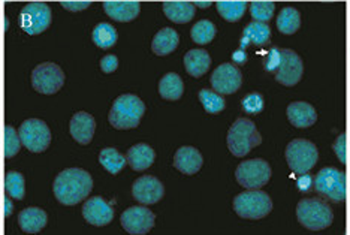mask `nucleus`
<instances>
[{
    "instance_id": "a211bd4d",
    "label": "nucleus",
    "mask_w": 350,
    "mask_h": 235,
    "mask_svg": "<svg viewBox=\"0 0 350 235\" xmlns=\"http://www.w3.org/2000/svg\"><path fill=\"white\" fill-rule=\"evenodd\" d=\"M202 154L195 147H181L174 156V167L186 176H193L202 168Z\"/></svg>"
},
{
    "instance_id": "79ce46f5",
    "label": "nucleus",
    "mask_w": 350,
    "mask_h": 235,
    "mask_svg": "<svg viewBox=\"0 0 350 235\" xmlns=\"http://www.w3.org/2000/svg\"><path fill=\"white\" fill-rule=\"evenodd\" d=\"M314 186V180L313 177L310 174H301L298 178H297V187L299 192H310L312 191V187Z\"/></svg>"
},
{
    "instance_id": "ea45409f",
    "label": "nucleus",
    "mask_w": 350,
    "mask_h": 235,
    "mask_svg": "<svg viewBox=\"0 0 350 235\" xmlns=\"http://www.w3.org/2000/svg\"><path fill=\"white\" fill-rule=\"evenodd\" d=\"M118 68V59L114 54H108V56L102 57L100 60V69L105 74H113L114 70Z\"/></svg>"
},
{
    "instance_id": "412c9836",
    "label": "nucleus",
    "mask_w": 350,
    "mask_h": 235,
    "mask_svg": "<svg viewBox=\"0 0 350 235\" xmlns=\"http://www.w3.org/2000/svg\"><path fill=\"white\" fill-rule=\"evenodd\" d=\"M46 221H49L46 213L42 208L38 207H29L23 210L18 216L20 228L26 234H36L42 231L46 226Z\"/></svg>"
},
{
    "instance_id": "423d86ee",
    "label": "nucleus",
    "mask_w": 350,
    "mask_h": 235,
    "mask_svg": "<svg viewBox=\"0 0 350 235\" xmlns=\"http://www.w3.org/2000/svg\"><path fill=\"white\" fill-rule=\"evenodd\" d=\"M286 161L288 165L292 169L293 174H306L312 169L317 159H319V153L313 143H310L308 139L297 138L291 141L286 147Z\"/></svg>"
},
{
    "instance_id": "f8f14e48",
    "label": "nucleus",
    "mask_w": 350,
    "mask_h": 235,
    "mask_svg": "<svg viewBox=\"0 0 350 235\" xmlns=\"http://www.w3.org/2000/svg\"><path fill=\"white\" fill-rule=\"evenodd\" d=\"M302 72H304V66H302V60L298 54L293 50L282 49L280 64L275 70V80L286 87H292L299 83Z\"/></svg>"
},
{
    "instance_id": "1a4fd4ad",
    "label": "nucleus",
    "mask_w": 350,
    "mask_h": 235,
    "mask_svg": "<svg viewBox=\"0 0 350 235\" xmlns=\"http://www.w3.org/2000/svg\"><path fill=\"white\" fill-rule=\"evenodd\" d=\"M18 135L23 146L31 153H42L50 147L51 132L46 123L39 119H27L21 123Z\"/></svg>"
},
{
    "instance_id": "aec40b11",
    "label": "nucleus",
    "mask_w": 350,
    "mask_h": 235,
    "mask_svg": "<svg viewBox=\"0 0 350 235\" xmlns=\"http://www.w3.org/2000/svg\"><path fill=\"white\" fill-rule=\"evenodd\" d=\"M288 119L298 129L313 126L317 120V114L313 105L307 102H292L288 107Z\"/></svg>"
},
{
    "instance_id": "c9c22d12",
    "label": "nucleus",
    "mask_w": 350,
    "mask_h": 235,
    "mask_svg": "<svg viewBox=\"0 0 350 235\" xmlns=\"http://www.w3.org/2000/svg\"><path fill=\"white\" fill-rule=\"evenodd\" d=\"M21 139L12 126L5 128V158H14L15 154L20 152Z\"/></svg>"
},
{
    "instance_id": "20e7f679",
    "label": "nucleus",
    "mask_w": 350,
    "mask_h": 235,
    "mask_svg": "<svg viewBox=\"0 0 350 235\" xmlns=\"http://www.w3.org/2000/svg\"><path fill=\"white\" fill-rule=\"evenodd\" d=\"M298 222L310 231H322L331 226L334 213L331 207L319 198H307L297 206Z\"/></svg>"
},
{
    "instance_id": "37998d69",
    "label": "nucleus",
    "mask_w": 350,
    "mask_h": 235,
    "mask_svg": "<svg viewBox=\"0 0 350 235\" xmlns=\"http://www.w3.org/2000/svg\"><path fill=\"white\" fill-rule=\"evenodd\" d=\"M232 60H234V64H237V65H244L245 61H247V54H245V51L241 50V49L237 50L232 54Z\"/></svg>"
},
{
    "instance_id": "dca6fc26",
    "label": "nucleus",
    "mask_w": 350,
    "mask_h": 235,
    "mask_svg": "<svg viewBox=\"0 0 350 235\" xmlns=\"http://www.w3.org/2000/svg\"><path fill=\"white\" fill-rule=\"evenodd\" d=\"M83 217L93 226H107L114 219V210L103 198L94 197L84 202Z\"/></svg>"
},
{
    "instance_id": "4be33fe9",
    "label": "nucleus",
    "mask_w": 350,
    "mask_h": 235,
    "mask_svg": "<svg viewBox=\"0 0 350 235\" xmlns=\"http://www.w3.org/2000/svg\"><path fill=\"white\" fill-rule=\"evenodd\" d=\"M269 38H271V29L265 23H256L253 21L250 25L245 26L243 38L240 42V49L245 50L250 44H254L258 46H262L268 44Z\"/></svg>"
},
{
    "instance_id": "6ab92c4d",
    "label": "nucleus",
    "mask_w": 350,
    "mask_h": 235,
    "mask_svg": "<svg viewBox=\"0 0 350 235\" xmlns=\"http://www.w3.org/2000/svg\"><path fill=\"white\" fill-rule=\"evenodd\" d=\"M103 11L107 12L109 18L118 23H127L135 20L139 15L141 5L135 0H124V2H114V0H108L103 2Z\"/></svg>"
},
{
    "instance_id": "f3484780",
    "label": "nucleus",
    "mask_w": 350,
    "mask_h": 235,
    "mask_svg": "<svg viewBox=\"0 0 350 235\" xmlns=\"http://www.w3.org/2000/svg\"><path fill=\"white\" fill-rule=\"evenodd\" d=\"M94 129H96V122H94L93 115H90L89 113L79 111L70 119V135H72V138L79 144H90L94 135Z\"/></svg>"
},
{
    "instance_id": "58836bf2",
    "label": "nucleus",
    "mask_w": 350,
    "mask_h": 235,
    "mask_svg": "<svg viewBox=\"0 0 350 235\" xmlns=\"http://www.w3.org/2000/svg\"><path fill=\"white\" fill-rule=\"evenodd\" d=\"M334 152H336L337 158L341 163H346V134H340V137L336 139V143L332 146Z\"/></svg>"
},
{
    "instance_id": "c85d7f7f",
    "label": "nucleus",
    "mask_w": 350,
    "mask_h": 235,
    "mask_svg": "<svg viewBox=\"0 0 350 235\" xmlns=\"http://www.w3.org/2000/svg\"><path fill=\"white\" fill-rule=\"evenodd\" d=\"M301 26V15L295 8H284L278 14L277 18V29L283 35H293Z\"/></svg>"
},
{
    "instance_id": "72a5a7b5",
    "label": "nucleus",
    "mask_w": 350,
    "mask_h": 235,
    "mask_svg": "<svg viewBox=\"0 0 350 235\" xmlns=\"http://www.w3.org/2000/svg\"><path fill=\"white\" fill-rule=\"evenodd\" d=\"M198 98H200L201 104L205 108V111L210 114H217L220 111H224L226 107V102H225L224 96H220L219 93L208 90V89H202L200 92V95H198Z\"/></svg>"
},
{
    "instance_id": "4c0bfd02",
    "label": "nucleus",
    "mask_w": 350,
    "mask_h": 235,
    "mask_svg": "<svg viewBox=\"0 0 350 235\" xmlns=\"http://www.w3.org/2000/svg\"><path fill=\"white\" fill-rule=\"evenodd\" d=\"M278 64H280V49H271L265 60V69L268 72H275Z\"/></svg>"
},
{
    "instance_id": "c756f323",
    "label": "nucleus",
    "mask_w": 350,
    "mask_h": 235,
    "mask_svg": "<svg viewBox=\"0 0 350 235\" xmlns=\"http://www.w3.org/2000/svg\"><path fill=\"white\" fill-rule=\"evenodd\" d=\"M99 162H100V165L109 172V174L116 176L124 168L127 161L120 152H117L116 148L109 147V148H103V150L100 152Z\"/></svg>"
},
{
    "instance_id": "393cba45",
    "label": "nucleus",
    "mask_w": 350,
    "mask_h": 235,
    "mask_svg": "<svg viewBox=\"0 0 350 235\" xmlns=\"http://www.w3.org/2000/svg\"><path fill=\"white\" fill-rule=\"evenodd\" d=\"M163 12L172 23L177 25H185L195 17V6L192 2H186V0H172V2L163 3Z\"/></svg>"
},
{
    "instance_id": "4468645a",
    "label": "nucleus",
    "mask_w": 350,
    "mask_h": 235,
    "mask_svg": "<svg viewBox=\"0 0 350 235\" xmlns=\"http://www.w3.org/2000/svg\"><path fill=\"white\" fill-rule=\"evenodd\" d=\"M241 70L230 64L220 65L211 75V85L219 95H232L241 87Z\"/></svg>"
},
{
    "instance_id": "7ed1b4c3",
    "label": "nucleus",
    "mask_w": 350,
    "mask_h": 235,
    "mask_svg": "<svg viewBox=\"0 0 350 235\" xmlns=\"http://www.w3.org/2000/svg\"><path fill=\"white\" fill-rule=\"evenodd\" d=\"M228 148L235 158H243L249 154L254 147L262 143V137L254 123L249 119H237L228 132Z\"/></svg>"
},
{
    "instance_id": "a19ab883",
    "label": "nucleus",
    "mask_w": 350,
    "mask_h": 235,
    "mask_svg": "<svg viewBox=\"0 0 350 235\" xmlns=\"http://www.w3.org/2000/svg\"><path fill=\"white\" fill-rule=\"evenodd\" d=\"M90 5H92V2H89V0H85V2H83V0H70V2H62V6L65 8L66 11H70V12L84 11Z\"/></svg>"
},
{
    "instance_id": "9d476101",
    "label": "nucleus",
    "mask_w": 350,
    "mask_h": 235,
    "mask_svg": "<svg viewBox=\"0 0 350 235\" xmlns=\"http://www.w3.org/2000/svg\"><path fill=\"white\" fill-rule=\"evenodd\" d=\"M51 25V10L44 2H30L20 14V26L27 35H39Z\"/></svg>"
},
{
    "instance_id": "39448f33",
    "label": "nucleus",
    "mask_w": 350,
    "mask_h": 235,
    "mask_svg": "<svg viewBox=\"0 0 350 235\" xmlns=\"http://www.w3.org/2000/svg\"><path fill=\"white\" fill-rule=\"evenodd\" d=\"M234 210L243 219L259 221L271 213L273 201L265 192L247 191L237 195L234 199Z\"/></svg>"
},
{
    "instance_id": "bb28decb",
    "label": "nucleus",
    "mask_w": 350,
    "mask_h": 235,
    "mask_svg": "<svg viewBox=\"0 0 350 235\" xmlns=\"http://www.w3.org/2000/svg\"><path fill=\"white\" fill-rule=\"evenodd\" d=\"M185 92V84L178 74H166L159 83V95L166 100H178Z\"/></svg>"
},
{
    "instance_id": "f704fd0d",
    "label": "nucleus",
    "mask_w": 350,
    "mask_h": 235,
    "mask_svg": "<svg viewBox=\"0 0 350 235\" xmlns=\"http://www.w3.org/2000/svg\"><path fill=\"white\" fill-rule=\"evenodd\" d=\"M274 2H252L250 3V14L252 18L256 23H265L273 18L274 15Z\"/></svg>"
},
{
    "instance_id": "a18cd8bd",
    "label": "nucleus",
    "mask_w": 350,
    "mask_h": 235,
    "mask_svg": "<svg viewBox=\"0 0 350 235\" xmlns=\"http://www.w3.org/2000/svg\"><path fill=\"white\" fill-rule=\"evenodd\" d=\"M193 3V6H198V8H210L211 5H213V2H192Z\"/></svg>"
},
{
    "instance_id": "6e6552de",
    "label": "nucleus",
    "mask_w": 350,
    "mask_h": 235,
    "mask_svg": "<svg viewBox=\"0 0 350 235\" xmlns=\"http://www.w3.org/2000/svg\"><path fill=\"white\" fill-rule=\"evenodd\" d=\"M316 192L331 202L346 199V174L343 171L326 167L317 172L314 178Z\"/></svg>"
},
{
    "instance_id": "5701e85b",
    "label": "nucleus",
    "mask_w": 350,
    "mask_h": 235,
    "mask_svg": "<svg viewBox=\"0 0 350 235\" xmlns=\"http://www.w3.org/2000/svg\"><path fill=\"white\" fill-rule=\"evenodd\" d=\"M156 153L153 148L147 144H137L129 148L126 161L133 171H144L153 165Z\"/></svg>"
},
{
    "instance_id": "0eeeda50",
    "label": "nucleus",
    "mask_w": 350,
    "mask_h": 235,
    "mask_svg": "<svg viewBox=\"0 0 350 235\" xmlns=\"http://www.w3.org/2000/svg\"><path fill=\"white\" fill-rule=\"evenodd\" d=\"M271 167L264 159H250L238 165L235 171V178L238 184H241L247 191H259L271 178Z\"/></svg>"
},
{
    "instance_id": "cd10ccee",
    "label": "nucleus",
    "mask_w": 350,
    "mask_h": 235,
    "mask_svg": "<svg viewBox=\"0 0 350 235\" xmlns=\"http://www.w3.org/2000/svg\"><path fill=\"white\" fill-rule=\"evenodd\" d=\"M219 14L229 23H235L243 18V15L247 10V2L244 0H220L216 3Z\"/></svg>"
},
{
    "instance_id": "2f4dec72",
    "label": "nucleus",
    "mask_w": 350,
    "mask_h": 235,
    "mask_svg": "<svg viewBox=\"0 0 350 235\" xmlns=\"http://www.w3.org/2000/svg\"><path fill=\"white\" fill-rule=\"evenodd\" d=\"M5 191L11 198L21 201L26 195L25 177L17 171H11L5 176Z\"/></svg>"
},
{
    "instance_id": "c03bdc74",
    "label": "nucleus",
    "mask_w": 350,
    "mask_h": 235,
    "mask_svg": "<svg viewBox=\"0 0 350 235\" xmlns=\"http://www.w3.org/2000/svg\"><path fill=\"white\" fill-rule=\"evenodd\" d=\"M14 207H12V202L10 198H5V217H10L12 215Z\"/></svg>"
},
{
    "instance_id": "f257e3e1",
    "label": "nucleus",
    "mask_w": 350,
    "mask_h": 235,
    "mask_svg": "<svg viewBox=\"0 0 350 235\" xmlns=\"http://www.w3.org/2000/svg\"><path fill=\"white\" fill-rule=\"evenodd\" d=\"M92 187L93 180L89 172L79 168H69L55 177L53 191L54 197L63 206H75L89 197Z\"/></svg>"
},
{
    "instance_id": "e433bc0d",
    "label": "nucleus",
    "mask_w": 350,
    "mask_h": 235,
    "mask_svg": "<svg viewBox=\"0 0 350 235\" xmlns=\"http://www.w3.org/2000/svg\"><path fill=\"white\" fill-rule=\"evenodd\" d=\"M264 104L265 102L260 93H249L243 99V108L247 114H259L264 109Z\"/></svg>"
},
{
    "instance_id": "473e14b6",
    "label": "nucleus",
    "mask_w": 350,
    "mask_h": 235,
    "mask_svg": "<svg viewBox=\"0 0 350 235\" xmlns=\"http://www.w3.org/2000/svg\"><path fill=\"white\" fill-rule=\"evenodd\" d=\"M217 33L216 26L210 20H201L192 27V39L198 45L210 44Z\"/></svg>"
},
{
    "instance_id": "ddd939ff",
    "label": "nucleus",
    "mask_w": 350,
    "mask_h": 235,
    "mask_svg": "<svg viewBox=\"0 0 350 235\" xmlns=\"http://www.w3.org/2000/svg\"><path fill=\"white\" fill-rule=\"evenodd\" d=\"M120 222L126 232H129L132 235H144L153 230L156 216L153 215V211L148 210L147 207L135 206L124 211Z\"/></svg>"
},
{
    "instance_id": "a878e982",
    "label": "nucleus",
    "mask_w": 350,
    "mask_h": 235,
    "mask_svg": "<svg viewBox=\"0 0 350 235\" xmlns=\"http://www.w3.org/2000/svg\"><path fill=\"white\" fill-rule=\"evenodd\" d=\"M210 65H211L210 54L205 50L198 49V50H190L186 53L185 68L189 75L200 78L210 69Z\"/></svg>"
},
{
    "instance_id": "b1692460",
    "label": "nucleus",
    "mask_w": 350,
    "mask_h": 235,
    "mask_svg": "<svg viewBox=\"0 0 350 235\" xmlns=\"http://www.w3.org/2000/svg\"><path fill=\"white\" fill-rule=\"evenodd\" d=\"M180 38L178 33L171 27H165L154 35L153 42H151V50L156 56H168L178 46Z\"/></svg>"
},
{
    "instance_id": "f03ea898",
    "label": "nucleus",
    "mask_w": 350,
    "mask_h": 235,
    "mask_svg": "<svg viewBox=\"0 0 350 235\" xmlns=\"http://www.w3.org/2000/svg\"><path fill=\"white\" fill-rule=\"evenodd\" d=\"M144 113L146 105L138 96L122 95L114 100L108 120L116 129H135L138 128Z\"/></svg>"
},
{
    "instance_id": "2eb2a0df",
    "label": "nucleus",
    "mask_w": 350,
    "mask_h": 235,
    "mask_svg": "<svg viewBox=\"0 0 350 235\" xmlns=\"http://www.w3.org/2000/svg\"><path fill=\"white\" fill-rule=\"evenodd\" d=\"M165 187L159 182V178L153 176H144L138 178L132 186L133 198L142 206H151L163 198Z\"/></svg>"
},
{
    "instance_id": "7c9ffc66",
    "label": "nucleus",
    "mask_w": 350,
    "mask_h": 235,
    "mask_svg": "<svg viewBox=\"0 0 350 235\" xmlns=\"http://www.w3.org/2000/svg\"><path fill=\"white\" fill-rule=\"evenodd\" d=\"M93 42L102 50L111 49V46L117 42L116 27L108 25V23H99V25L93 30Z\"/></svg>"
},
{
    "instance_id": "9b49d317",
    "label": "nucleus",
    "mask_w": 350,
    "mask_h": 235,
    "mask_svg": "<svg viewBox=\"0 0 350 235\" xmlns=\"http://www.w3.org/2000/svg\"><path fill=\"white\" fill-rule=\"evenodd\" d=\"M65 84V74L59 65L41 64L31 72V85L38 93L42 95H54Z\"/></svg>"
}]
</instances>
